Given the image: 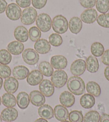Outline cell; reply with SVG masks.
I'll use <instances>...</instances> for the list:
<instances>
[{
	"label": "cell",
	"instance_id": "6da1fadb",
	"mask_svg": "<svg viewBox=\"0 0 109 122\" xmlns=\"http://www.w3.org/2000/svg\"><path fill=\"white\" fill-rule=\"evenodd\" d=\"M66 83L67 88L73 94L80 95L85 92V84L81 78L72 76L67 80Z\"/></svg>",
	"mask_w": 109,
	"mask_h": 122
},
{
	"label": "cell",
	"instance_id": "7a4b0ae2",
	"mask_svg": "<svg viewBox=\"0 0 109 122\" xmlns=\"http://www.w3.org/2000/svg\"><path fill=\"white\" fill-rule=\"evenodd\" d=\"M53 29L57 34H64L69 28V23L67 19L62 15H57L54 18L52 21Z\"/></svg>",
	"mask_w": 109,
	"mask_h": 122
},
{
	"label": "cell",
	"instance_id": "3957f363",
	"mask_svg": "<svg viewBox=\"0 0 109 122\" xmlns=\"http://www.w3.org/2000/svg\"><path fill=\"white\" fill-rule=\"evenodd\" d=\"M35 21L37 27L42 32H47L51 29L53 20L47 14L42 13L38 15Z\"/></svg>",
	"mask_w": 109,
	"mask_h": 122
},
{
	"label": "cell",
	"instance_id": "277c9868",
	"mask_svg": "<svg viewBox=\"0 0 109 122\" xmlns=\"http://www.w3.org/2000/svg\"><path fill=\"white\" fill-rule=\"evenodd\" d=\"M38 17V12L33 7L25 8L21 12L20 20L21 23L25 25H30L35 21Z\"/></svg>",
	"mask_w": 109,
	"mask_h": 122
},
{
	"label": "cell",
	"instance_id": "5b68a950",
	"mask_svg": "<svg viewBox=\"0 0 109 122\" xmlns=\"http://www.w3.org/2000/svg\"><path fill=\"white\" fill-rule=\"evenodd\" d=\"M67 75L62 70L54 71L51 77V81L56 88H60L65 86L67 81Z\"/></svg>",
	"mask_w": 109,
	"mask_h": 122
},
{
	"label": "cell",
	"instance_id": "8992f818",
	"mask_svg": "<svg viewBox=\"0 0 109 122\" xmlns=\"http://www.w3.org/2000/svg\"><path fill=\"white\" fill-rule=\"evenodd\" d=\"M23 60L26 64L33 65L38 63L39 55L38 53L32 48H27L24 51L22 54Z\"/></svg>",
	"mask_w": 109,
	"mask_h": 122
},
{
	"label": "cell",
	"instance_id": "52a82bcc",
	"mask_svg": "<svg viewBox=\"0 0 109 122\" xmlns=\"http://www.w3.org/2000/svg\"><path fill=\"white\" fill-rule=\"evenodd\" d=\"M21 10L17 4L11 3L9 4L6 8L5 14L8 18L13 21L18 20L21 15Z\"/></svg>",
	"mask_w": 109,
	"mask_h": 122
},
{
	"label": "cell",
	"instance_id": "ba28073f",
	"mask_svg": "<svg viewBox=\"0 0 109 122\" xmlns=\"http://www.w3.org/2000/svg\"><path fill=\"white\" fill-rule=\"evenodd\" d=\"M86 69V62L84 60L78 59L74 61L71 65V72L74 76H79L84 73Z\"/></svg>",
	"mask_w": 109,
	"mask_h": 122
},
{
	"label": "cell",
	"instance_id": "9c48e42d",
	"mask_svg": "<svg viewBox=\"0 0 109 122\" xmlns=\"http://www.w3.org/2000/svg\"><path fill=\"white\" fill-rule=\"evenodd\" d=\"M40 92L46 97H50L54 94V88L51 81L48 79H44L39 84Z\"/></svg>",
	"mask_w": 109,
	"mask_h": 122
},
{
	"label": "cell",
	"instance_id": "30bf717a",
	"mask_svg": "<svg viewBox=\"0 0 109 122\" xmlns=\"http://www.w3.org/2000/svg\"><path fill=\"white\" fill-rule=\"evenodd\" d=\"M98 17V14L96 10L94 9H88L83 12L80 18L81 20L86 24H93L96 20Z\"/></svg>",
	"mask_w": 109,
	"mask_h": 122
},
{
	"label": "cell",
	"instance_id": "8fae6325",
	"mask_svg": "<svg viewBox=\"0 0 109 122\" xmlns=\"http://www.w3.org/2000/svg\"><path fill=\"white\" fill-rule=\"evenodd\" d=\"M2 119L6 122H12L16 120L18 116V112L16 109L12 107H8L1 112Z\"/></svg>",
	"mask_w": 109,
	"mask_h": 122
},
{
	"label": "cell",
	"instance_id": "7c38bea8",
	"mask_svg": "<svg viewBox=\"0 0 109 122\" xmlns=\"http://www.w3.org/2000/svg\"><path fill=\"white\" fill-rule=\"evenodd\" d=\"M34 47L37 53L41 54L48 53L51 49V46L50 43L44 39H39L36 41Z\"/></svg>",
	"mask_w": 109,
	"mask_h": 122
},
{
	"label": "cell",
	"instance_id": "4fadbf2b",
	"mask_svg": "<svg viewBox=\"0 0 109 122\" xmlns=\"http://www.w3.org/2000/svg\"><path fill=\"white\" fill-rule=\"evenodd\" d=\"M50 64L53 68L56 70H63L66 67L67 60L64 56L55 55L51 58Z\"/></svg>",
	"mask_w": 109,
	"mask_h": 122
},
{
	"label": "cell",
	"instance_id": "5bb4252c",
	"mask_svg": "<svg viewBox=\"0 0 109 122\" xmlns=\"http://www.w3.org/2000/svg\"><path fill=\"white\" fill-rule=\"evenodd\" d=\"M42 73L38 70H34L30 72L27 77V83L30 86H36L43 80Z\"/></svg>",
	"mask_w": 109,
	"mask_h": 122
},
{
	"label": "cell",
	"instance_id": "9a60e30c",
	"mask_svg": "<svg viewBox=\"0 0 109 122\" xmlns=\"http://www.w3.org/2000/svg\"><path fill=\"white\" fill-rule=\"evenodd\" d=\"M59 101L65 107H71L75 103V97L73 94L68 91H64L59 96Z\"/></svg>",
	"mask_w": 109,
	"mask_h": 122
},
{
	"label": "cell",
	"instance_id": "2e32d148",
	"mask_svg": "<svg viewBox=\"0 0 109 122\" xmlns=\"http://www.w3.org/2000/svg\"><path fill=\"white\" fill-rule=\"evenodd\" d=\"M3 86L6 92L14 94L18 90L19 86L18 81L15 78L10 77L5 80Z\"/></svg>",
	"mask_w": 109,
	"mask_h": 122
},
{
	"label": "cell",
	"instance_id": "e0dca14e",
	"mask_svg": "<svg viewBox=\"0 0 109 122\" xmlns=\"http://www.w3.org/2000/svg\"><path fill=\"white\" fill-rule=\"evenodd\" d=\"M54 113L55 118L59 121H65L69 118V111L65 107L62 105L59 104L54 107Z\"/></svg>",
	"mask_w": 109,
	"mask_h": 122
},
{
	"label": "cell",
	"instance_id": "ac0fdd59",
	"mask_svg": "<svg viewBox=\"0 0 109 122\" xmlns=\"http://www.w3.org/2000/svg\"><path fill=\"white\" fill-rule=\"evenodd\" d=\"M30 101L32 104L36 107H41L45 104V98L40 92L33 91L30 93Z\"/></svg>",
	"mask_w": 109,
	"mask_h": 122
},
{
	"label": "cell",
	"instance_id": "d6986e66",
	"mask_svg": "<svg viewBox=\"0 0 109 122\" xmlns=\"http://www.w3.org/2000/svg\"><path fill=\"white\" fill-rule=\"evenodd\" d=\"M7 49L9 52L12 55H19L23 52L24 45L18 41H14L8 45Z\"/></svg>",
	"mask_w": 109,
	"mask_h": 122
},
{
	"label": "cell",
	"instance_id": "ffe728a7",
	"mask_svg": "<svg viewBox=\"0 0 109 122\" xmlns=\"http://www.w3.org/2000/svg\"><path fill=\"white\" fill-rule=\"evenodd\" d=\"M29 73V70L23 65H19L15 67L12 70V75L14 78L18 80L25 79L28 77Z\"/></svg>",
	"mask_w": 109,
	"mask_h": 122
},
{
	"label": "cell",
	"instance_id": "44dd1931",
	"mask_svg": "<svg viewBox=\"0 0 109 122\" xmlns=\"http://www.w3.org/2000/svg\"><path fill=\"white\" fill-rule=\"evenodd\" d=\"M14 36L19 42H26L28 39V32L27 29L23 26L17 27L14 31Z\"/></svg>",
	"mask_w": 109,
	"mask_h": 122
},
{
	"label": "cell",
	"instance_id": "7402d4cb",
	"mask_svg": "<svg viewBox=\"0 0 109 122\" xmlns=\"http://www.w3.org/2000/svg\"><path fill=\"white\" fill-rule=\"evenodd\" d=\"M17 104L21 109H26L30 102V96L25 92L19 93L16 97Z\"/></svg>",
	"mask_w": 109,
	"mask_h": 122
},
{
	"label": "cell",
	"instance_id": "603a6c76",
	"mask_svg": "<svg viewBox=\"0 0 109 122\" xmlns=\"http://www.w3.org/2000/svg\"><path fill=\"white\" fill-rule=\"evenodd\" d=\"M69 27L73 34H78L82 29V20L78 17H72L69 21Z\"/></svg>",
	"mask_w": 109,
	"mask_h": 122
},
{
	"label": "cell",
	"instance_id": "cb8c5ba5",
	"mask_svg": "<svg viewBox=\"0 0 109 122\" xmlns=\"http://www.w3.org/2000/svg\"><path fill=\"white\" fill-rule=\"evenodd\" d=\"M38 114L41 118L50 119L54 117V110L48 104H43L38 109Z\"/></svg>",
	"mask_w": 109,
	"mask_h": 122
},
{
	"label": "cell",
	"instance_id": "d4e9b609",
	"mask_svg": "<svg viewBox=\"0 0 109 122\" xmlns=\"http://www.w3.org/2000/svg\"><path fill=\"white\" fill-rule=\"evenodd\" d=\"M86 69L90 73H96L99 70V63L97 58L94 56L90 55L87 58Z\"/></svg>",
	"mask_w": 109,
	"mask_h": 122
},
{
	"label": "cell",
	"instance_id": "484cf974",
	"mask_svg": "<svg viewBox=\"0 0 109 122\" xmlns=\"http://www.w3.org/2000/svg\"><path fill=\"white\" fill-rule=\"evenodd\" d=\"M80 105L84 109H90L95 103V99L93 95L90 94H84L80 98Z\"/></svg>",
	"mask_w": 109,
	"mask_h": 122
},
{
	"label": "cell",
	"instance_id": "4316f807",
	"mask_svg": "<svg viewBox=\"0 0 109 122\" xmlns=\"http://www.w3.org/2000/svg\"><path fill=\"white\" fill-rule=\"evenodd\" d=\"M87 92L94 97H99L101 94V89L99 84L95 81H89L86 85Z\"/></svg>",
	"mask_w": 109,
	"mask_h": 122
},
{
	"label": "cell",
	"instance_id": "83f0119b",
	"mask_svg": "<svg viewBox=\"0 0 109 122\" xmlns=\"http://www.w3.org/2000/svg\"><path fill=\"white\" fill-rule=\"evenodd\" d=\"M39 69L43 75L49 77L54 73V68L51 64L46 61H43L39 64Z\"/></svg>",
	"mask_w": 109,
	"mask_h": 122
},
{
	"label": "cell",
	"instance_id": "f1b7e54d",
	"mask_svg": "<svg viewBox=\"0 0 109 122\" xmlns=\"http://www.w3.org/2000/svg\"><path fill=\"white\" fill-rule=\"evenodd\" d=\"M2 102L6 107H14L16 105V99L11 93H6L2 95Z\"/></svg>",
	"mask_w": 109,
	"mask_h": 122
},
{
	"label": "cell",
	"instance_id": "f546056e",
	"mask_svg": "<svg viewBox=\"0 0 109 122\" xmlns=\"http://www.w3.org/2000/svg\"><path fill=\"white\" fill-rule=\"evenodd\" d=\"M91 53L95 57H100L104 52L103 45L100 42H96L93 43L91 46Z\"/></svg>",
	"mask_w": 109,
	"mask_h": 122
},
{
	"label": "cell",
	"instance_id": "4dcf8cb0",
	"mask_svg": "<svg viewBox=\"0 0 109 122\" xmlns=\"http://www.w3.org/2000/svg\"><path fill=\"white\" fill-rule=\"evenodd\" d=\"M101 116L97 111H90L84 117V122H99Z\"/></svg>",
	"mask_w": 109,
	"mask_h": 122
},
{
	"label": "cell",
	"instance_id": "1f68e13d",
	"mask_svg": "<svg viewBox=\"0 0 109 122\" xmlns=\"http://www.w3.org/2000/svg\"><path fill=\"white\" fill-rule=\"evenodd\" d=\"M96 7L99 12L106 14L109 10V0H96Z\"/></svg>",
	"mask_w": 109,
	"mask_h": 122
},
{
	"label": "cell",
	"instance_id": "d6a6232c",
	"mask_svg": "<svg viewBox=\"0 0 109 122\" xmlns=\"http://www.w3.org/2000/svg\"><path fill=\"white\" fill-rule=\"evenodd\" d=\"M12 60V56L6 49L0 50V63L3 65L10 64Z\"/></svg>",
	"mask_w": 109,
	"mask_h": 122
},
{
	"label": "cell",
	"instance_id": "836d02e7",
	"mask_svg": "<svg viewBox=\"0 0 109 122\" xmlns=\"http://www.w3.org/2000/svg\"><path fill=\"white\" fill-rule=\"evenodd\" d=\"M28 36L30 40L33 42H36L41 38V32L38 27L33 26L29 30Z\"/></svg>",
	"mask_w": 109,
	"mask_h": 122
},
{
	"label": "cell",
	"instance_id": "e575fe53",
	"mask_svg": "<svg viewBox=\"0 0 109 122\" xmlns=\"http://www.w3.org/2000/svg\"><path fill=\"white\" fill-rule=\"evenodd\" d=\"M69 121L70 122H83L84 116L82 112L78 110H73L69 113Z\"/></svg>",
	"mask_w": 109,
	"mask_h": 122
},
{
	"label": "cell",
	"instance_id": "d590c367",
	"mask_svg": "<svg viewBox=\"0 0 109 122\" xmlns=\"http://www.w3.org/2000/svg\"><path fill=\"white\" fill-rule=\"evenodd\" d=\"M49 42L54 47H59L63 43V39L59 34L52 33L49 37Z\"/></svg>",
	"mask_w": 109,
	"mask_h": 122
},
{
	"label": "cell",
	"instance_id": "8d00e7d4",
	"mask_svg": "<svg viewBox=\"0 0 109 122\" xmlns=\"http://www.w3.org/2000/svg\"><path fill=\"white\" fill-rule=\"evenodd\" d=\"M97 22L102 27L109 28V14L100 15L97 17Z\"/></svg>",
	"mask_w": 109,
	"mask_h": 122
},
{
	"label": "cell",
	"instance_id": "74e56055",
	"mask_svg": "<svg viewBox=\"0 0 109 122\" xmlns=\"http://www.w3.org/2000/svg\"><path fill=\"white\" fill-rule=\"evenodd\" d=\"M11 75V70L6 65L0 64V77L3 79H6Z\"/></svg>",
	"mask_w": 109,
	"mask_h": 122
},
{
	"label": "cell",
	"instance_id": "f35d334b",
	"mask_svg": "<svg viewBox=\"0 0 109 122\" xmlns=\"http://www.w3.org/2000/svg\"><path fill=\"white\" fill-rule=\"evenodd\" d=\"M96 0H80V4L84 8L91 9L95 5Z\"/></svg>",
	"mask_w": 109,
	"mask_h": 122
},
{
	"label": "cell",
	"instance_id": "ab89813d",
	"mask_svg": "<svg viewBox=\"0 0 109 122\" xmlns=\"http://www.w3.org/2000/svg\"><path fill=\"white\" fill-rule=\"evenodd\" d=\"M47 0H32V3L34 8L41 9L46 5Z\"/></svg>",
	"mask_w": 109,
	"mask_h": 122
},
{
	"label": "cell",
	"instance_id": "60d3db41",
	"mask_svg": "<svg viewBox=\"0 0 109 122\" xmlns=\"http://www.w3.org/2000/svg\"><path fill=\"white\" fill-rule=\"evenodd\" d=\"M16 2L17 5L22 8L30 7L31 4L30 0H16Z\"/></svg>",
	"mask_w": 109,
	"mask_h": 122
},
{
	"label": "cell",
	"instance_id": "b9f144b4",
	"mask_svg": "<svg viewBox=\"0 0 109 122\" xmlns=\"http://www.w3.org/2000/svg\"><path fill=\"white\" fill-rule=\"evenodd\" d=\"M101 60L104 64L109 66V49L104 51L103 54L102 55Z\"/></svg>",
	"mask_w": 109,
	"mask_h": 122
},
{
	"label": "cell",
	"instance_id": "7bdbcfd3",
	"mask_svg": "<svg viewBox=\"0 0 109 122\" xmlns=\"http://www.w3.org/2000/svg\"><path fill=\"white\" fill-rule=\"evenodd\" d=\"M7 6L8 3L5 0H0V14L5 11Z\"/></svg>",
	"mask_w": 109,
	"mask_h": 122
},
{
	"label": "cell",
	"instance_id": "ee69618b",
	"mask_svg": "<svg viewBox=\"0 0 109 122\" xmlns=\"http://www.w3.org/2000/svg\"><path fill=\"white\" fill-rule=\"evenodd\" d=\"M99 122H109V115L106 114H102L100 117Z\"/></svg>",
	"mask_w": 109,
	"mask_h": 122
},
{
	"label": "cell",
	"instance_id": "f6af8a7d",
	"mask_svg": "<svg viewBox=\"0 0 109 122\" xmlns=\"http://www.w3.org/2000/svg\"><path fill=\"white\" fill-rule=\"evenodd\" d=\"M104 76L106 79L109 81V66L106 67L104 70Z\"/></svg>",
	"mask_w": 109,
	"mask_h": 122
},
{
	"label": "cell",
	"instance_id": "bcb514c9",
	"mask_svg": "<svg viewBox=\"0 0 109 122\" xmlns=\"http://www.w3.org/2000/svg\"><path fill=\"white\" fill-rule=\"evenodd\" d=\"M34 122H48L47 121V119L42 118H40L37 119Z\"/></svg>",
	"mask_w": 109,
	"mask_h": 122
},
{
	"label": "cell",
	"instance_id": "7dc6e473",
	"mask_svg": "<svg viewBox=\"0 0 109 122\" xmlns=\"http://www.w3.org/2000/svg\"><path fill=\"white\" fill-rule=\"evenodd\" d=\"M3 79L2 78L0 77V90H1L2 86H3Z\"/></svg>",
	"mask_w": 109,
	"mask_h": 122
},
{
	"label": "cell",
	"instance_id": "c3c4849f",
	"mask_svg": "<svg viewBox=\"0 0 109 122\" xmlns=\"http://www.w3.org/2000/svg\"><path fill=\"white\" fill-rule=\"evenodd\" d=\"M2 117H1V116L0 115V122H2Z\"/></svg>",
	"mask_w": 109,
	"mask_h": 122
},
{
	"label": "cell",
	"instance_id": "681fc988",
	"mask_svg": "<svg viewBox=\"0 0 109 122\" xmlns=\"http://www.w3.org/2000/svg\"><path fill=\"white\" fill-rule=\"evenodd\" d=\"M1 101H2L1 98V97H0V106H1Z\"/></svg>",
	"mask_w": 109,
	"mask_h": 122
},
{
	"label": "cell",
	"instance_id": "f907efd6",
	"mask_svg": "<svg viewBox=\"0 0 109 122\" xmlns=\"http://www.w3.org/2000/svg\"><path fill=\"white\" fill-rule=\"evenodd\" d=\"M61 122H70L69 121H62Z\"/></svg>",
	"mask_w": 109,
	"mask_h": 122
}]
</instances>
